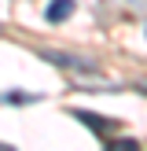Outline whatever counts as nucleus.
Segmentation results:
<instances>
[{
    "label": "nucleus",
    "mask_w": 147,
    "mask_h": 151,
    "mask_svg": "<svg viewBox=\"0 0 147 151\" xmlns=\"http://www.w3.org/2000/svg\"><path fill=\"white\" fill-rule=\"evenodd\" d=\"M41 59H48V63L63 66V70H77V74H103V66H99V63H92V59L66 55V52H51V48H44V52H41Z\"/></svg>",
    "instance_id": "nucleus-1"
},
{
    "label": "nucleus",
    "mask_w": 147,
    "mask_h": 151,
    "mask_svg": "<svg viewBox=\"0 0 147 151\" xmlns=\"http://www.w3.org/2000/svg\"><path fill=\"white\" fill-rule=\"evenodd\" d=\"M74 118H81V122H85L88 129H96L99 137H110V133H114V122H107V118H99V114H88V111H74Z\"/></svg>",
    "instance_id": "nucleus-2"
},
{
    "label": "nucleus",
    "mask_w": 147,
    "mask_h": 151,
    "mask_svg": "<svg viewBox=\"0 0 147 151\" xmlns=\"http://www.w3.org/2000/svg\"><path fill=\"white\" fill-rule=\"evenodd\" d=\"M44 15H48V22H66L74 15V0H51Z\"/></svg>",
    "instance_id": "nucleus-3"
},
{
    "label": "nucleus",
    "mask_w": 147,
    "mask_h": 151,
    "mask_svg": "<svg viewBox=\"0 0 147 151\" xmlns=\"http://www.w3.org/2000/svg\"><path fill=\"white\" fill-rule=\"evenodd\" d=\"M110 147L114 151H129V147H136V140H110Z\"/></svg>",
    "instance_id": "nucleus-4"
}]
</instances>
